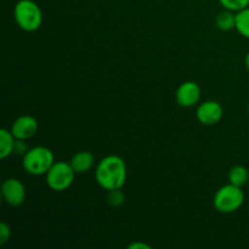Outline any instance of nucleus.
<instances>
[{"label": "nucleus", "instance_id": "f257e3e1", "mask_svg": "<svg viewBox=\"0 0 249 249\" xmlns=\"http://www.w3.org/2000/svg\"><path fill=\"white\" fill-rule=\"evenodd\" d=\"M95 179L106 191L122 189L126 181V165L123 158L116 155L102 158L95 170Z\"/></svg>", "mask_w": 249, "mask_h": 249}, {"label": "nucleus", "instance_id": "f03ea898", "mask_svg": "<svg viewBox=\"0 0 249 249\" xmlns=\"http://www.w3.org/2000/svg\"><path fill=\"white\" fill-rule=\"evenodd\" d=\"M55 163V156L53 151L44 146H36L27 151L22 160V167L24 172L34 177L45 175Z\"/></svg>", "mask_w": 249, "mask_h": 249}, {"label": "nucleus", "instance_id": "7ed1b4c3", "mask_svg": "<svg viewBox=\"0 0 249 249\" xmlns=\"http://www.w3.org/2000/svg\"><path fill=\"white\" fill-rule=\"evenodd\" d=\"M14 18L22 31L36 32L43 23V12L33 0H19L15 5Z\"/></svg>", "mask_w": 249, "mask_h": 249}, {"label": "nucleus", "instance_id": "20e7f679", "mask_svg": "<svg viewBox=\"0 0 249 249\" xmlns=\"http://www.w3.org/2000/svg\"><path fill=\"white\" fill-rule=\"evenodd\" d=\"M245 203V192L242 187L228 184L218 190L214 195L213 204L220 213L231 214L241 208Z\"/></svg>", "mask_w": 249, "mask_h": 249}, {"label": "nucleus", "instance_id": "39448f33", "mask_svg": "<svg viewBox=\"0 0 249 249\" xmlns=\"http://www.w3.org/2000/svg\"><path fill=\"white\" fill-rule=\"evenodd\" d=\"M74 178L75 172L73 170L71 163L63 160L53 163V167L45 174L46 184L53 191L56 192L66 191L70 189L74 181Z\"/></svg>", "mask_w": 249, "mask_h": 249}, {"label": "nucleus", "instance_id": "423d86ee", "mask_svg": "<svg viewBox=\"0 0 249 249\" xmlns=\"http://www.w3.org/2000/svg\"><path fill=\"white\" fill-rule=\"evenodd\" d=\"M1 196L9 206L19 207L26 201V187L18 179L10 178L2 182Z\"/></svg>", "mask_w": 249, "mask_h": 249}, {"label": "nucleus", "instance_id": "0eeeda50", "mask_svg": "<svg viewBox=\"0 0 249 249\" xmlns=\"http://www.w3.org/2000/svg\"><path fill=\"white\" fill-rule=\"evenodd\" d=\"M224 116L223 106L218 101L208 100L197 106L196 117L203 125H214L219 123Z\"/></svg>", "mask_w": 249, "mask_h": 249}, {"label": "nucleus", "instance_id": "6e6552de", "mask_svg": "<svg viewBox=\"0 0 249 249\" xmlns=\"http://www.w3.org/2000/svg\"><path fill=\"white\" fill-rule=\"evenodd\" d=\"M175 99L178 104L185 108L195 107L201 99V88L196 82L191 80L181 83L175 92Z\"/></svg>", "mask_w": 249, "mask_h": 249}, {"label": "nucleus", "instance_id": "1a4fd4ad", "mask_svg": "<svg viewBox=\"0 0 249 249\" xmlns=\"http://www.w3.org/2000/svg\"><path fill=\"white\" fill-rule=\"evenodd\" d=\"M38 121L34 117L24 114V116H19L18 118L15 119L10 130H11L15 139H18V140H28V139L33 138L36 135V131H38Z\"/></svg>", "mask_w": 249, "mask_h": 249}, {"label": "nucleus", "instance_id": "9d476101", "mask_svg": "<svg viewBox=\"0 0 249 249\" xmlns=\"http://www.w3.org/2000/svg\"><path fill=\"white\" fill-rule=\"evenodd\" d=\"M70 163L75 174H84L95 165V157L89 151H80L73 156Z\"/></svg>", "mask_w": 249, "mask_h": 249}, {"label": "nucleus", "instance_id": "9b49d317", "mask_svg": "<svg viewBox=\"0 0 249 249\" xmlns=\"http://www.w3.org/2000/svg\"><path fill=\"white\" fill-rule=\"evenodd\" d=\"M15 141L16 139L12 135L11 130H7V129L0 130V158L1 160H5L12 155Z\"/></svg>", "mask_w": 249, "mask_h": 249}, {"label": "nucleus", "instance_id": "f8f14e48", "mask_svg": "<svg viewBox=\"0 0 249 249\" xmlns=\"http://www.w3.org/2000/svg\"><path fill=\"white\" fill-rule=\"evenodd\" d=\"M249 172L243 165H235L229 172V181L230 184L236 185L238 187H243L248 184Z\"/></svg>", "mask_w": 249, "mask_h": 249}, {"label": "nucleus", "instance_id": "ddd939ff", "mask_svg": "<svg viewBox=\"0 0 249 249\" xmlns=\"http://www.w3.org/2000/svg\"><path fill=\"white\" fill-rule=\"evenodd\" d=\"M215 24L220 31L229 32L235 29L236 26V12L225 10V11L218 14L215 17Z\"/></svg>", "mask_w": 249, "mask_h": 249}, {"label": "nucleus", "instance_id": "4468645a", "mask_svg": "<svg viewBox=\"0 0 249 249\" xmlns=\"http://www.w3.org/2000/svg\"><path fill=\"white\" fill-rule=\"evenodd\" d=\"M235 29L243 38L249 39V6L236 12Z\"/></svg>", "mask_w": 249, "mask_h": 249}, {"label": "nucleus", "instance_id": "2eb2a0df", "mask_svg": "<svg viewBox=\"0 0 249 249\" xmlns=\"http://www.w3.org/2000/svg\"><path fill=\"white\" fill-rule=\"evenodd\" d=\"M219 2L225 10H230L233 12H237L249 6V0H219Z\"/></svg>", "mask_w": 249, "mask_h": 249}, {"label": "nucleus", "instance_id": "dca6fc26", "mask_svg": "<svg viewBox=\"0 0 249 249\" xmlns=\"http://www.w3.org/2000/svg\"><path fill=\"white\" fill-rule=\"evenodd\" d=\"M124 194L121 191V189L112 190V191H108V196H107V199H108V203L113 207H119L124 203Z\"/></svg>", "mask_w": 249, "mask_h": 249}, {"label": "nucleus", "instance_id": "f3484780", "mask_svg": "<svg viewBox=\"0 0 249 249\" xmlns=\"http://www.w3.org/2000/svg\"><path fill=\"white\" fill-rule=\"evenodd\" d=\"M28 146H27L26 140H18L16 139L15 141V145H14V151H12V155H16V156H24L28 151Z\"/></svg>", "mask_w": 249, "mask_h": 249}, {"label": "nucleus", "instance_id": "a211bd4d", "mask_svg": "<svg viewBox=\"0 0 249 249\" xmlns=\"http://www.w3.org/2000/svg\"><path fill=\"white\" fill-rule=\"evenodd\" d=\"M10 236H11V229L6 223L2 221L0 224V245H5L10 240Z\"/></svg>", "mask_w": 249, "mask_h": 249}, {"label": "nucleus", "instance_id": "6ab92c4d", "mask_svg": "<svg viewBox=\"0 0 249 249\" xmlns=\"http://www.w3.org/2000/svg\"><path fill=\"white\" fill-rule=\"evenodd\" d=\"M129 249H151V246L143 242H135L129 246Z\"/></svg>", "mask_w": 249, "mask_h": 249}, {"label": "nucleus", "instance_id": "aec40b11", "mask_svg": "<svg viewBox=\"0 0 249 249\" xmlns=\"http://www.w3.org/2000/svg\"><path fill=\"white\" fill-rule=\"evenodd\" d=\"M245 66H246V68H247V71L249 72V51H248L247 55H246V57H245Z\"/></svg>", "mask_w": 249, "mask_h": 249}, {"label": "nucleus", "instance_id": "412c9836", "mask_svg": "<svg viewBox=\"0 0 249 249\" xmlns=\"http://www.w3.org/2000/svg\"><path fill=\"white\" fill-rule=\"evenodd\" d=\"M247 112H248V116H249V104H248V108H247Z\"/></svg>", "mask_w": 249, "mask_h": 249}]
</instances>
